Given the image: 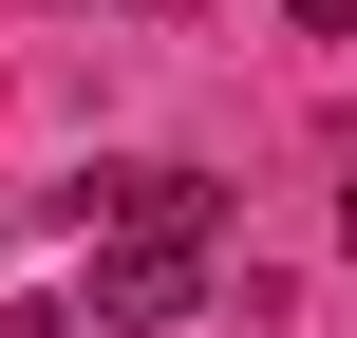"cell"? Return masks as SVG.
Returning a JSON list of instances; mask_svg holds the SVG:
<instances>
[{"label":"cell","mask_w":357,"mask_h":338,"mask_svg":"<svg viewBox=\"0 0 357 338\" xmlns=\"http://www.w3.org/2000/svg\"><path fill=\"white\" fill-rule=\"evenodd\" d=\"M301 38H357V0H301Z\"/></svg>","instance_id":"3957f363"},{"label":"cell","mask_w":357,"mask_h":338,"mask_svg":"<svg viewBox=\"0 0 357 338\" xmlns=\"http://www.w3.org/2000/svg\"><path fill=\"white\" fill-rule=\"evenodd\" d=\"M207 301V245H94V338H169Z\"/></svg>","instance_id":"7a4b0ae2"},{"label":"cell","mask_w":357,"mask_h":338,"mask_svg":"<svg viewBox=\"0 0 357 338\" xmlns=\"http://www.w3.org/2000/svg\"><path fill=\"white\" fill-rule=\"evenodd\" d=\"M75 226H94V245H207V169L132 151V169H94V188H75Z\"/></svg>","instance_id":"6da1fadb"}]
</instances>
